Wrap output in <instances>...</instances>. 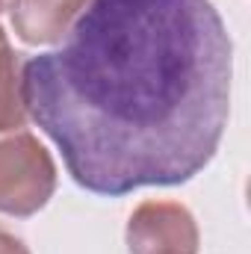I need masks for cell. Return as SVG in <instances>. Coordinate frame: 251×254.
I'll use <instances>...</instances> for the list:
<instances>
[{
    "instance_id": "1",
    "label": "cell",
    "mask_w": 251,
    "mask_h": 254,
    "mask_svg": "<svg viewBox=\"0 0 251 254\" xmlns=\"http://www.w3.org/2000/svg\"><path fill=\"white\" fill-rule=\"evenodd\" d=\"M234 45L210 0H86L60 48L27 60L21 98L95 195L192 181L219 151Z\"/></svg>"
},
{
    "instance_id": "6",
    "label": "cell",
    "mask_w": 251,
    "mask_h": 254,
    "mask_svg": "<svg viewBox=\"0 0 251 254\" xmlns=\"http://www.w3.org/2000/svg\"><path fill=\"white\" fill-rule=\"evenodd\" d=\"M0 254H30V252L18 237H12L9 231H0Z\"/></svg>"
},
{
    "instance_id": "4",
    "label": "cell",
    "mask_w": 251,
    "mask_h": 254,
    "mask_svg": "<svg viewBox=\"0 0 251 254\" xmlns=\"http://www.w3.org/2000/svg\"><path fill=\"white\" fill-rule=\"evenodd\" d=\"M9 6L15 33L27 45H51L65 36L86 0H12Z\"/></svg>"
},
{
    "instance_id": "3",
    "label": "cell",
    "mask_w": 251,
    "mask_h": 254,
    "mask_svg": "<svg viewBox=\"0 0 251 254\" xmlns=\"http://www.w3.org/2000/svg\"><path fill=\"white\" fill-rule=\"evenodd\" d=\"M130 254H198V225L184 204L145 201L127 222Z\"/></svg>"
},
{
    "instance_id": "5",
    "label": "cell",
    "mask_w": 251,
    "mask_h": 254,
    "mask_svg": "<svg viewBox=\"0 0 251 254\" xmlns=\"http://www.w3.org/2000/svg\"><path fill=\"white\" fill-rule=\"evenodd\" d=\"M27 110L21 98V71H18V54L3 45L0 48V133L24 130Z\"/></svg>"
},
{
    "instance_id": "2",
    "label": "cell",
    "mask_w": 251,
    "mask_h": 254,
    "mask_svg": "<svg viewBox=\"0 0 251 254\" xmlns=\"http://www.w3.org/2000/svg\"><path fill=\"white\" fill-rule=\"evenodd\" d=\"M57 190V166L27 130L0 133V213L33 216Z\"/></svg>"
},
{
    "instance_id": "7",
    "label": "cell",
    "mask_w": 251,
    "mask_h": 254,
    "mask_svg": "<svg viewBox=\"0 0 251 254\" xmlns=\"http://www.w3.org/2000/svg\"><path fill=\"white\" fill-rule=\"evenodd\" d=\"M3 45H9V42H6V33H3V27H0V48H3Z\"/></svg>"
},
{
    "instance_id": "8",
    "label": "cell",
    "mask_w": 251,
    "mask_h": 254,
    "mask_svg": "<svg viewBox=\"0 0 251 254\" xmlns=\"http://www.w3.org/2000/svg\"><path fill=\"white\" fill-rule=\"evenodd\" d=\"M9 3H12V0H0V12H3V9H6Z\"/></svg>"
}]
</instances>
